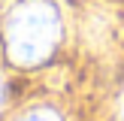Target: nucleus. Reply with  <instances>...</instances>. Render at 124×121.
Instances as JSON below:
<instances>
[{
	"instance_id": "nucleus-3",
	"label": "nucleus",
	"mask_w": 124,
	"mask_h": 121,
	"mask_svg": "<svg viewBox=\"0 0 124 121\" xmlns=\"http://www.w3.org/2000/svg\"><path fill=\"white\" fill-rule=\"evenodd\" d=\"M118 121H124V94H121V100H118Z\"/></svg>"
},
{
	"instance_id": "nucleus-4",
	"label": "nucleus",
	"mask_w": 124,
	"mask_h": 121,
	"mask_svg": "<svg viewBox=\"0 0 124 121\" xmlns=\"http://www.w3.org/2000/svg\"><path fill=\"white\" fill-rule=\"evenodd\" d=\"M0 103H3V82H0Z\"/></svg>"
},
{
	"instance_id": "nucleus-1",
	"label": "nucleus",
	"mask_w": 124,
	"mask_h": 121,
	"mask_svg": "<svg viewBox=\"0 0 124 121\" xmlns=\"http://www.w3.org/2000/svg\"><path fill=\"white\" fill-rule=\"evenodd\" d=\"M3 33L15 64H39L61 42V12L52 0H21L9 9Z\"/></svg>"
},
{
	"instance_id": "nucleus-2",
	"label": "nucleus",
	"mask_w": 124,
	"mask_h": 121,
	"mask_svg": "<svg viewBox=\"0 0 124 121\" xmlns=\"http://www.w3.org/2000/svg\"><path fill=\"white\" fill-rule=\"evenodd\" d=\"M18 121H64L54 109H30L24 118H18Z\"/></svg>"
}]
</instances>
